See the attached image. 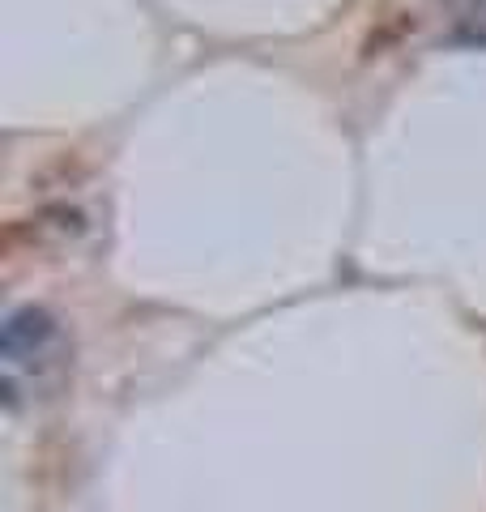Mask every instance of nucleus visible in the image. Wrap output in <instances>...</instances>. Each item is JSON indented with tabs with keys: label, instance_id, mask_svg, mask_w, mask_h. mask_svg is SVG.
Here are the masks:
<instances>
[{
	"label": "nucleus",
	"instance_id": "1",
	"mask_svg": "<svg viewBox=\"0 0 486 512\" xmlns=\"http://www.w3.org/2000/svg\"><path fill=\"white\" fill-rule=\"evenodd\" d=\"M60 342V320L39 308V303H26V308H13L5 316V338H0V350H5L9 367L22 363H39L47 367V350Z\"/></svg>",
	"mask_w": 486,
	"mask_h": 512
},
{
	"label": "nucleus",
	"instance_id": "2",
	"mask_svg": "<svg viewBox=\"0 0 486 512\" xmlns=\"http://www.w3.org/2000/svg\"><path fill=\"white\" fill-rule=\"evenodd\" d=\"M30 222H35V235H56V239L86 235V210L69 205V201H47Z\"/></svg>",
	"mask_w": 486,
	"mask_h": 512
}]
</instances>
